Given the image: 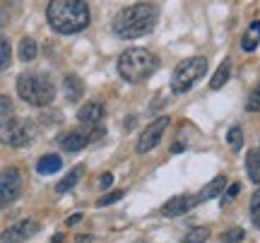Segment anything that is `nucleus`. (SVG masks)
<instances>
[{
  "label": "nucleus",
  "mask_w": 260,
  "mask_h": 243,
  "mask_svg": "<svg viewBox=\"0 0 260 243\" xmlns=\"http://www.w3.org/2000/svg\"><path fill=\"white\" fill-rule=\"evenodd\" d=\"M46 19L53 31L73 37L89 27L92 15L84 0H51L46 8Z\"/></svg>",
  "instance_id": "1"
},
{
  "label": "nucleus",
  "mask_w": 260,
  "mask_h": 243,
  "mask_svg": "<svg viewBox=\"0 0 260 243\" xmlns=\"http://www.w3.org/2000/svg\"><path fill=\"white\" fill-rule=\"evenodd\" d=\"M157 19H159L157 5H152V3H135L130 8H123L116 15V19H113V34L118 39H125V41L140 39L157 27Z\"/></svg>",
  "instance_id": "2"
},
{
  "label": "nucleus",
  "mask_w": 260,
  "mask_h": 243,
  "mask_svg": "<svg viewBox=\"0 0 260 243\" xmlns=\"http://www.w3.org/2000/svg\"><path fill=\"white\" fill-rule=\"evenodd\" d=\"M118 75L130 84H138V82H145L149 77L157 73L159 67V58L147 51V48H128V51H123L121 56H118Z\"/></svg>",
  "instance_id": "3"
},
{
  "label": "nucleus",
  "mask_w": 260,
  "mask_h": 243,
  "mask_svg": "<svg viewBox=\"0 0 260 243\" xmlns=\"http://www.w3.org/2000/svg\"><path fill=\"white\" fill-rule=\"evenodd\" d=\"M17 94L31 106H48L56 99V84L46 73H22L17 77Z\"/></svg>",
  "instance_id": "4"
},
{
  "label": "nucleus",
  "mask_w": 260,
  "mask_h": 243,
  "mask_svg": "<svg viewBox=\"0 0 260 243\" xmlns=\"http://www.w3.org/2000/svg\"><path fill=\"white\" fill-rule=\"evenodd\" d=\"M207 73V58L203 56H195V58H188L183 60L181 65L174 70V77H171V89L176 94H183L193 87L200 77Z\"/></svg>",
  "instance_id": "5"
},
{
  "label": "nucleus",
  "mask_w": 260,
  "mask_h": 243,
  "mask_svg": "<svg viewBox=\"0 0 260 243\" xmlns=\"http://www.w3.org/2000/svg\"><path fill=\"white\" fill-rule=\"evenodd\" d=\"M99 137H104V128L99 123H82L80 128H75V130L65 132L63 137H60V147L65 152H82L89 142H96Z\"/></svg>",
  "instance_id": "6"
},
{
  "label": "nucleus",
  "mask_w": 260,
  "mask_h": 243,
  "mask_svg": "<svg viewBox=\"0 0 260 243\" xmlns=\"http://www.w3.org/2000/svg\"><path fill=\"white\" fill-rule=\"evenodd\" d=\"M37 137V125L31 121H17V118H12V121L3 128V142L10 145V147H27L31 145Z\"/></svg>",
  "instance_id": "7"
},
{
  "label": "nucleus",
  "mask_w": 260,
  "mask_h": 243,
  "mask_svg": "<svg viewBox=\"0 0 260 243\" xmlns=\"http://www.w3.org/2000/svg\"><path fill=\"white\" fill-rule=\"evenodd\" d=\"M22 193V173L19 168L8 166L0 171V205L15 202Z\"/></svg>",
  "instance_id": "8"
},
{
  "label": "nucleus",
  "mask_w": 260,
  "mask_h": 243,
  "mask_svg": "<svg viewBox=\"0 0 260 243\" xmlns=\"http://www.w3.org/2000/svg\"><path fill=\"white\" fill-rule=\"evenodd\" d=\"M169 116H161V118H157V121H152L142 130V135H140V140H138V154H147L149 150H154L159 145V140H161V135H164V130L169 128Z\"/></svg>",
  "instance_id": "9"
},
{
  "label": "nucleus",
  "mask_w": 260,
  "mask_h": 243,
  "mask_svg": "<svg viewBox=\"0 0 260 243\" xmlns=\"http://www.w3.org/2000/svg\"><path fill=\"white\" fill-rule=\"evenodd\" d=\"M37 231H39V224L34 219H22V222L12 224L10 229H5L0 234V243H22L27 238H31Z\"/></svg>",
  "instance_id": "10"
},
{
  "label": "nucleus",
  "mask_w": 260,
  "mask_h": 243,
  "mask_svg": "<svg viewBox=\"0 0 260 243\" xmlns=\"http://www.w3.org/2000/svg\"><path fill=\"white\" fill-rule=\"evenodd\" d=\"M198 205L195 202V195H178L174 200H169L167 205L161 207V215L164 217H178V215H186L188 210H193Z\"/></svg>",
  "instance_id": "11"
},
{
  "label": "nucleus",
  "mask_w": 260,
  "mask_h": 243,
  "mask_svg": "<svg viewBox=\"0 0 260 243\" xmlns=\"http://www.w3.org/2000/svg\"><path fill=\"white\" fill-rule=\"evenodd\" d=\"M224 188H226V176H217L214 181H210V183L195 195V202L200 205V202H205V200H212V197H217L219 193H222Z\"/></svg>",
  "instance_id": "12"
},
{
  "label": "nucleus",
  "mask_w": 260,
  "mask_h": 243,
  "mask_svg": "<svg viewBox=\"0 0 260 243\" xmlns=\"http://www.w3.org/2000/svg\"><path fill=\"white\" fill-rule=\"evenodd\" d=\"M63 89H65V99H68V101H80L84 94V84L77 75H65Z\"/></svg>",
  "instance_id": "13"
},
{
  "label": "nucleus",
  "mask_w": 260,
  "mask_h": 243,
  "mask_svg": "<svg viewBox=\"0 0 260 243\" xmlns=\"http://www.w3.org/2000/svg\"><path fill=\"white\" fill-rule=\"evenodd\" d=\"M258 44H260V19H255V22H251V24H248L246 34H243L241 48L246 51V53H253V51L258 48Z\"/></svg>",
  "instance_id": "14"
},
{
  "label": "nucleus",
  "mask_w": 260,
  "mask_h": 243,
  "mask_svg": "<svg viewBox=\"0 0 260 243\" xmlns=\"http://www.w3.org/2000/svg\"><path fill=\"white\" fill-rule=\"evenodd\" d=\"M77 118H80V123H99L104 118V106L99 101L84 103L82 109L77 111Z\"/></svg>",
  "instance_id": "15"
},
{
  "label": "nucleus",
  "mask_w": 260,
  "mask_h": 243,
  "mask_svg": "<svg viewBox=\"0 0 260 243\" xmlns=\"http://www.w3.org/2000/svg\"><path fill=\"white\" fill-rule=\"evenodd\" d=\"M60 166H63V159H60L58 154H44V157L37 161V171L41 176H51V173L60 171Z\"/></svg>",
  "instance_id": "16"
},
{
  "label": "nucleus",
  "mask_w": 260,
  "mask_h": 243,
  "mask_svg": "<svg viewBox=\"0 0 260 243\" xmlns=\"http://www.w3.org/2000/svg\"><path fill=\"white\" fill-rule=\"evenodd\" d=\"M229 77H232V60L226 58V60H222V65L217 67V73L212 75V80H210V87H212V89H222Z\"/></svg>",
  "instance_id": "17"
},
{
  "label": "nucleus",
  "mask_w": 260,
  "mask_h": 243,
  "mask_svg": "<svg viewBox=\"0 0 260 243\" xmlns=\"http://www.w3.org/2000/svg\"><path fill=\"white\" fill-rule=\"evenodd\" d=\"M19 60L22 63H31L34 58L39 56V46H37V41L34 39H29V37H24L22 41H19Z\"/></svg>",
  "instance_id": "18"
},
{
  "label": "nucleus",
  "mask_w": 260,
  "mask_h": 243,
  "mask_svg": "<svg viewBox=\"0 0 260 243\" xmlns=\"http://www.w3.org/2000/svg\"><path fill=\"white\" fill-rule=\"evenodd\" d=\"M246 171L253 183L260 186V150H251L246 154Z\"/></svg>",
  "instance_id": "19"
},
{
  "label": "nucleus",
  "mask_w": 260,
  "mask_h": 243,
  "mask_svg": "<svg viewBox=\"0 0 260 243\" xmlns=\"http://www.w3.org/2000/svg\"><path fill=\"white\" fill-rule=\"evenodd\" d=\"M80 176H82V166H75L73 171H70V173H68V176H65L63 181H60V183L56 186V193H68L70 188L77 186V181H80Z\"/></svg>",
  "instance_id": "20"
},
{
  "label": "nucleus",
  "mask_w": 260,
  "mask_h": 243,
  "mask_svg": "<svg viewBox=\"0 0 260 243\" xmlns=\"http://www.w3.org/2000/svg\"><path fill=\"white\" fill-rule=\"evenodd\" d=\"M12 113H15V106L10 101V96H3V94H0V128H5V125L12 121Z\"/></svg>",
  "instance_id": "21"
},
{
  "label": "nucleus",
  "mask_w": 260,
  "mask_h": 243,
  "mask_svg": "<svg viewBox=\"0 0 260 243\" xmlns=\"http://www.w3.org/2000/svg\"><path fill=\"white\" fill-rule=\"evenodd\" d=\"M210 238V229L207 226H195V229H190L186 234V238L181 243H205Z\"/></svg>",
  "instance_id": "22"
},
{
  "label": "nucleus",
  "mask_w": 260,
  "mask_h": 243,
  "mask_svg": "<svg viewBox=\"0 0 260 243\" xmlns=\"http://www.w3.org/2000/svg\"><path fill=\"white\" fill-rule=\"evenodd\" d=\"M226 142H229V147H232L234 152L241 150V145H243V130L239 128V125H234L232 130L226 132Z\"/></svg>",
  "instance_id": "23"
},
{
  "label": "nucleus",
  "mask_w": 260,
  "mask_h": 243,
  "mask_svg": "<svg viewBox=\"0 0 260 243\" xmlns=\"http://www.w3.org/2000/svg\"><path fill=\"white\" fill-rule=\"evenodd\" d=\"M12 60V48H10V41L8 39L0 37V70H5Z\"/></svg>",
  "instance_id": "24"
},
{
  "label": "nucleus",
  "mask_w": 260,
  "mask_h": 243,
  "mask_svg": "<svg viewBox=\"0 0 260 243\" xmlns=\"http://www.w3.org/2000/svg\"><path fill=\"white\" fill-rule=\"evenodd\" d=\"M243 238H246V234H243L241 226H234V229H229V231L222 234V243H241Z\"/></svg>",
  "instance_id": "25"
},
{
  "label": "nucleus",
  "mask_w": 260,
  "mask_h": 243,
  "mask_svg": "<svg viewBox=\"0 0 260 243\" xmlns=\"http://www.w3.org/2000/svg\"><path fill=\"white\" fill-rule=\"evenodd\" d=\"M251 222L260 229V190H255L251 197Z\"/></svg>",
  "instance_id": "26"
},
{
  "label": "nucleus",
  "mask_w": 260,
  "mask_h": 243,
  "mask_svg": "<svg viewBox=\"0 0 260 243\" xmlns=\"http://www.w3.org/2000/svg\"><path fill=\"white\" fill-rule=\"evenodd\" d=\"M246 109H248L251 113H258L260 111V84L251 92V96H248V103H246Z\"/></svg>",
  "instance_id": "27"
},
{
  "label": "nucleus",
  "mask_w": 260,
  "mask_h": 243,
  "mask_svg": "<svg viewBox=\"0 0 260 243\" xmlns=\"http://www.w3.org/2000/svg\"><path fill=\"white\" fill-rule=\"evenodd\" d=\"M121 197H123V190H113V193H106V195H104L96 205H99V207H109V205H113V202H118Z\"/></svg>",
  "instance_id": "28"
},
{
  "label": "nucleus",
  "mask_w": 260,
  "mask_h": 243,
  "mask_svg": "<svg viewBox=\"0 0 260 243\" xmlns=\"http://www.w3.org/2000/svg\"><path fill=\"white\" fill-rule=\"evenodd\" d=\"M239 193H241V186H239V183H232V186H229V190L224 193L222 205H226V202H232V200H234L236 195H239Z\"/></svg>",
  "instance_id": "29"
},
{
  "label": "nucleus",
  "mask_w": 260,
  "mask_h": 243,
  "mask_svg": "<svg viewBox=\"0 0 260 243\" xmlns=\"http://www.w3.org/2000/svg\"><path fill=\"white\" fill-rule=\"evenodd\" d=\"M113 183V173H102V178H99V186L102 188H111Z\"/></svg>",
  "instance_id": "30"
},
{
  "label": "nucleus",
  "mask_w": 260,
  "mask_h": 243,
  "mask_svg": "<svg viewBox=\"0 0 260 243\" xmlns=\"http://www.w3.org/2000/svg\"><path fill=\"white\" fill-rule=\"evenodd\" d=\"M80 222H82V215H80V212H75V215L68 217V222H65V224H68V226H75V224H80Z\"/></svg>",
  "instance_id": "31"
},
{
  "label": "nucleus",
  "mask_w": 260,
  "mask_h": 243,
  "mask_svg": "<svg viewBox=\"0 0 260 243\" xmlns=\"http://www.w3.org/2000/svg\"><path fill=\"white\" fill-rule=\"evenodd\" d=\"M8 22H10V12L3 8V5H0V27H5Z\"/></svg>",
  "instance_id": "32"
},
{
  "label": "nucleus",
  "mask_w": 260,
  "mask_h": 243,
  "mask_svg": "<svg viewBox=\"0 0 260 243\" xmlns=\"http://www.w3.org/2000/svg\"><path fill=\"white\" fill-rule=\"evenodd\" d=\"M94 236H77V243H92Z\"/></svg>",
  "instance_id": "33"
},
{
  "label": "nucleus",
  "mask_w": 260,
  "mask_h": 243,
  "mask_svg": "<svg viewBox=\"0 0 260 243\" xmlns=\"http://www.w3.org/2000/svg\"><path fill=\"white\" fill-rule=\"evenodd\" d=\"M133 125H135V118H133V116H130V118H125V128H128V130L133 128Z\"/></svg>",
  "instance_id": "34"
},
{
  "label": "nucleus",
  "mask_w": 260,
  "mask_h": 243,
  "mask_svg": "<svg viewBox=\"0 0 260 243\" xmlns=\"http://www.w3.org/2000/svg\"><path fill=\"white\" fill-rule=\"evenodd\" d=\"M171 152H174V154H176V152H183V145H181V142H176V145L171 147Z\"/></svg>",
  "instance_id": "35"
},
{
  "label": "nucleus",
  "mask_w": 260,
  "mask_h": 243,
  "mask_svg": "<svg viewBox=\"0 0 260 243\" xmlns=\"http://www.w3.org/2000/svg\"><path fill=\"white\" fill-rule=\"evenodd\" d=\"M133 243H145V241H133Z\"/></svg>",
  "instance_id": "36"
}]
</instances>
